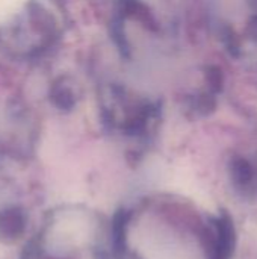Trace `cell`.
Returning <instances> with one entry per match:
<instances>
[{
  "instance_id": "cell-1",
  "label": "cell",
  "mask_w": 257,
  "mask_h": 259,
  "mask_svg": "<svg viewBox=\"0 0 257 259\" xmlns=\"http://www.w3.org/2000/svg\"><path fill=\"white\" fill-rule=\"evenodd\" d=\"M232 182L241 197L250 199L257 190L256 171L247 162H238L232 170Z\"/></svg>"
}]
</instances>
